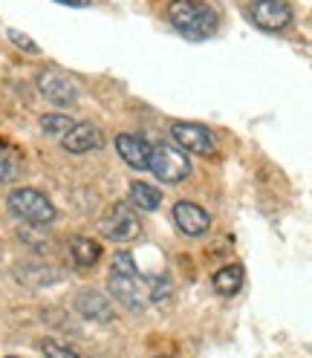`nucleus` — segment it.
I'll return each instance as SVG.
<instances>
[{
	"label": "nucleus",
	"mask_w": 312,
	"mask_h": 358,
	"mask_svg": "<svg viewBox=\"0 0 312 358\" xmlns=\"http://www.w3.org/2000/svg\"><path fill=\"white\" fill-rule=\"evenodd\" d=\"M130 206L142 211H156L162 206V194L148 182H133L130 185Z\"/></svg>",
	"instance_id": "obj_14"
},
{
	"label": "nucleus",
	"mask_w": 312,
	"mask_h": 358,
	"mask_svg": "<svg viewBox=\"0 0 312 358\" xmlns=\"http://www.w3.org/2000/svg\"><path fill=\"white\" fill-rule=\"evenodd\" d=\"M249 17L263 32H281L292 24V9L283 0H255L249 6Z\"/></svg>",
	"instance_id": "obj_7"
},
{
	"label": "nucleus",
	"mask_w": 312,
	"mask_h": 358,
	"mask_svg": "<svg viewBox=\"0 0 312 358\" xmlns=\"http://www.w3.org/2000/svg\"><path fill=\"white\" fill-rule=\"evenodd\" d=\"M173 222H176V229H180L183 234H188V237H199V234H206L211 229L208 211L194 206V203H176L173 206Z\"/></svg>",
	"instance_id": "obj_9"
},
{
	"label": "nucleus",
	"mask_w": 312,
	"mask_h": 358,
	"mask_svg": "<svg viewBox=\"0 0 312 358\" xmlns=\"http://www.w3.org/2000/svg\"><path fill=\"white\" fill-rule=\"evenodd\" d=\"M116 150H119V156L130 165V168H136V171H142V168H148V162H150V145L142 139V136H133V133H119L116 136Z\"/></svg>",
	"instance_id": "obj_11"
},
{
	"label": "nucleus",
	"mask_w": 312,
	"mask_h": 358,
	"mask_svg": "<svg viewBox=\"0 0 312 358\" xmlns=\"http://www.w3.org/2000/svg\"><path fill=\"white\" fill-rule=\"evenodd\" d=\"M101 231L116 240V243H127V240H136L139 231H142V222L136 217V211H133L127 203H116L110 206L101 217Z\"/></svg>",
	"instance_id": "obj_4"
},
{
	"label": "nucleus",
	"mask_w": 312,
	"mask_h": 358,
	"mask_svg": "<svg viewBox=\"0 0 312 358\" xmlns=\"http://www.w3.org/2000/svg\"><path fill=\"white\" fill-rule=\"evenodd\" d=\"M76 309L78 315L87 321H96V324H107L113 321V306L107 303V298L96 289H84V292L76 295Z\"/></svg>",
	"instance_id": "obj_10"
},
{
	"label": "nucleus",
	"mask_w": 312,
	"mask_h": 358,
	"mask_svg": "<svg viewBox=\"0 0 312 358\" xmlns=\"http://www.w3.org/2000/svg\"><path fill=\"white\" fill-rule=\"evenodd\" d=\"M107 286H110V295H113L127 309H145L150 303V289H148V283L142 280L139 272H133V275H116V272H110Z\"/></svg>",
	"instance_id": "obj_5"
},
{
	"label": "nucleus",
	"mask_w": 312,
	"mask_h": 358,
	"mask_svg": "<svg viewBox=\"0 0 312 358\" xmlns=\"http://www.w3.org/2000/svg\"><path fill=\"white\" fill-rule=\"evenodd\" d=\"M70 255H73L76 266L90 268V266H96L99 257H101V245H99L96 240H90V237H76V240L70 243Z\"/></svg>",
	"instance_id": "obj_13"
},
{
	"label": "nucleus",
	"mask_w": 312,
	"mask_h": 358,
	"mask_svg": "<svg viewBox=\"0 0 312 358\" xmlns=\"http://www.w3.org/2000/svg\"><path fill=\"white\" fill-rule=\"evenodd\" d=\"M148 289H150V301H162L171 292V283H168V278H153L148 283Z\"/></svg>",
	"instance_id": "obj_19"
},
{
	"label": "nucleus",
	"mask_w": 312,
	"mask_h": 358,
	"mask_svg": "<svg viewBox=\"0 0 312 358\" xmlns=\"http://www.w3.org/2000/svg\"><path fill=\"white\" fill-rule=\"evenodd\" d=\"M148 171H153V176L159 179V182L176 185L191 173V162H188V156L183 150H176L173 145H153Z\"/></svg>",
	"instance_id": "obj_3"
},
{
	"label": "nucleus",
	"mask_w": 312,
	"mask_h": 358,
	"mask_svg": "<svg viewBox=\"0 0 312 358\" xmlns=\"http://www.w3.org/2000/svg\"><path fill=\"white\" fill-rule=\"evenodd\" d=\"M17 171H20V165H17L15 156L9 150H0V182H12L17 176Z\"/></svg>",
	"instance_id": "obj_17"
},
{
	"label": "nucleus",
	"mask_w": 312,
	"mask_h": 358,
	"mask_svg": "<svg viewBox=\"0 0 312 358\" xmlns=\"http://www.w3.org/2000/svg\"><path fill=\"white\" fill-rule=\"evenodd\" d=\"M64 142V150H70V153H90V150H99L104 136H101V130L93 127V124H73V130L66 133V136L61 139Z\"/></svg>",
	"instance_id": "obj_12"
},
{
	"label": "nucleus",
	"mask_w": 312,
	"mask_h": 358,
	"mask_svg": "<svg viewBox=\"0 0 312 358\" xmlns=\"http://www.w3.org/2000/svg\"><path fill=\"white\" fill-rule=\"evenodd\" d=\"M41 350H43V355H47V358H81L76 350L64 347V344H58V341H43Z\"/></svg>",
	"instance_id": "obj_18"
},
{
	"label": "nucleus",
	"mask_w": 312,
	"mask_h": 358,
	"mask_svg": "<svg viewBox=\"0 0 312 358\" xmlns=\"http://www.w3.org/2000/svg\"><path fill=\"white\" fill-rule=\"evenodd\" d=\"M171 136L176 142L180 150H191V153H199V156H208L214 153V136L211 130L197 124V122H173L171 124Z\"/></svg>",
	"instance_id": "obj_8"
},
{
	"label": "nucleus",
	"mask_w": 312,
	"mask_h": 358,
	"mask_svg": "<svg viewBox=\"0 0 312 358\" xmlns=\"http://www.w3.org/2000/svg\"><path fill=\"white\" fill-rule=\"evenodd\" d=\"M9 38H12V43H17L20 50H27V52H38V43L35 41H29L24 32H17V29H9Z\"/></svg>",
	"instance_id": "obj_20"
},
{
	"label": "nucleus",
	"mask_w": 312,
	"mask_h": 358,
	"mask_svg": "<svg viewBox=\"0 0 312 358\" xmlns=\"http://www.w3.org/2000/svg\"><path fill=\"white\" fill-rule=\"evenodd\" d=\"M168 15H171V24L176 27V32H183L185 38H194V41L214 35L220 27L217 12L208 3H203V0H173Z\"/></svg>",
	"instance_id": "obj_1"
},
{
	"label": "nucleus",
	"mask_w": 312,
	"mask_h": 358,
	"mask_svg": "<svg viewBox=\"0 0 312 358\" xmlns=\"http://www.w3.org/2000/svg\"><path fill=\"white\" fill-rule=\"evenodd\" d=\"M9 358H15V355H9Z\"/></svg>",
	"instance_id": "obj_22"
},
{
	"label": "nucleus",
	"mask_w": 312,
	"mask_h": 358,
	"mask_svg": "<svg viewBox=\"0 0 312 358\" xmlns=\"http://www.w3.org/2000/svg\"><path fill=\"white\" fill-rule=\"evenodd\" d=\"M214 289L220 295H237L240 292V286H243V266L232 263V266H222L220 272L214 275Z\"/></svg>",
	"instance_id": "obj_15"
},
{
	"label": "nucleus",
	"mask_w": 312,
	"mask_h": 358,
	"mask_svg": "<svg viewBox=\"0 0 312 358\" xmlns=\"http://www.w3.org/2000/svg\"><path fill=\"white\" fill-rule=\"evenodd\" d=\"M9 211L29 226H50L55 220V206L47 199V194L35 188H15L9 194Z\"/></svg>",
	"instance_id": "obj_2"
},
{
	"label": "nucleus",
	"mask_w": 312,
	"mask_h": 358,
	"mask_svg": "<svg viewBox=\"0 0 312 358\" xmlns=\"http://www.w3.org/2000/svg\"><path fill=\"white\" fill-rule=\"evenodd\" d=\"M38 90L52 104H61V107H70V104L78 101V87H76L73 76H66L64 70H58V66H47V70H41Z\"/></svg>",
	"instance_id": "obj_6"
},
{
	"label": "nucleus",
	"mask_w": 312,
	"mask_h": 358,
	"mask_svg": "<svg viewBox=\"0 0 312 358\" xmlns=\"http://www.w3.org/2000/svg\"><path fill=\"white\" fill-rule=\"evenodd\" d=\"M55 3H61V6H76V9H84V6H90V0H55Z\"/></svg>",
	"instance_id": "obj_21"
},
{
	"label": "nucleus",
	"mask_w": 312,
	"mask_h": 358,
	"mask_svg": "<svg viewBox=\"0 0 312 358\" xmlns=\"http://www.w3.org/2000/svg\"><path fill=\"white\" fill-rule=\"evenodd\" d=\"M73 119L70 116H61V113H47V116H41V130L47 133V136H66V133L73 130Z\"/></svg>",
	"instance_id": "obj_16"
}]
</instances>
